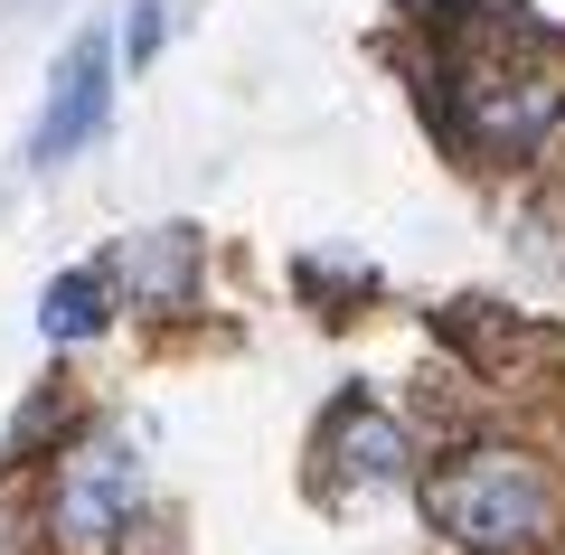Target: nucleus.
Listing matches in <instances>:
<instances>
[{
	"mask_svg": "<svg viewBox=\"0 0 565 555\" xmlns=\"http://www.w3.org/2000/svg\"><path fill=\"white\" fill-rule=\"evenodd\" d=\"M556 114H565V66L556 57H527V66L490 57V66L462 76V104H452V122H462L471 151H527Z\"/></svg>",
	"mask_w": 565,
	"mask_h": 555,
	"instance_id": "obj_2",
	"label": "nucleus"
},
{
	"mask_svg": "<svg viewBox=\"0 0 565 555\" xmlns=\"http://www.w3.org/2000/svg\"><path fill=\"white\" fill-rule=\"evenodd\" d=\"M151 47H161V10H151V0H141V10H132V29H122V57H151Z\"/></svg>",
	"mask_w": 565,
	"mask_h": 555,
	"instance_id": "obj_8",
	"label": "nucleus"
},
{
	"mask_svg": "<svg viewBox=\"0 0 565 555\" xmlns=\"http://www.w3.org/2000/svg\"><path fill=\"white\" fill-rule=\"evenodd\" d=\"M39 330L57 339V349L95 339V330H104V274H57V282H47V311H39Z\"/></svg>",
	"mask_w": 565,
	"mask_h": 555,
	"instance_id": "obj_7",
	"label": "nucleus"
},
{
	"mask_svg": "<svg viewBox=\"0 0 565 555\" xmlns=\"http://www.w3.org/2000/svg\"><path fill=\"white\" fill-rule=\"evenodd\" d=\"M132 517V452L122 442H85L57 471V536L66 546H104Z\"/></svg>",
	"mask_w": 565,
	"mask_h": 555,
	"instance_id": "obj_4",
	"label": "nucleus"
},
{
	"mask_svg": "<svg viewBox=\"0 0 565 555\" xmlns=\"http://www.w3.org/2000/svg\"><path fill=\"white\" fill-rule=\"evenodd\" d=\"M104 104H114V39H104V29H85V39L66 47L57 85H47V114H39V132H29V160H39V170L76 160L85 141L104 132Z\"/></svg>",
	"mask_w": 565,
	"mask_h": 555,
	"instance_id": "obj_3",
	"label": "nucleus"
},
{
	"mask_svg": "<svg viewBox=\"0 0 565 555\" xmlns=\"http://www.w3.org/2000/svg\"><path fill=\"white\" fill-rule=\"evenodd\" d=\"M424 509L462 546H537L556 527V499H546L537 461H519V452H462L452 471H434Z\"/></svg>",
	"mask_w": 565,
	"mask_h": 555,
	"instance_id": "obj_1",
	"label": "nucleus"
},
{
	"mask_svg": "<svg viewBox=\"0 0 565 555\" xmlns=\"http://www.w3.org/2000/svg\"><path fill=\"white\" fill-rule=\"evenodd\" d=\"M405 10H471V0H405Z\"/></svg>",
	"mask_w": 565,
	"mask_h": 555,
	"instance_id": "obj_9",
	"label": "nucleus"
},
{
	"mask_svg": "<svg viewBox=\"0 0 565 555\" xmlns=\"http://www.w3.org/2000/svg\"><path fill=\"white\" fill-rule=\"evenodd\" d=\"M340 471L367 480V490L396 480V471H405V434H396L386 415H367V405H359V415H340Z\"/></svg>",
	"mask_w": 565,
	"mask_h": 555,
	"instance_id": "obj_6",
	"label": "nucleus"
},
{
	"mask_svg": "<svg viewBox=\"0 0 565 555\" xmlns=\"http://www.w3.org/2000/svg\"><path fill=\"white\" fill-rule=\"evenodd\" d=\"M189 274H199V236L189 226H151L141 245L114 255V282L132 301H189Z\"/></svg>",
	"mask_w": 565,
	"mask_h": 555,
	"instance_id": "obj_5",
	"label": "nucleus"
}]
</instances>
